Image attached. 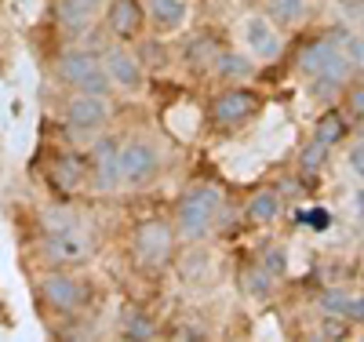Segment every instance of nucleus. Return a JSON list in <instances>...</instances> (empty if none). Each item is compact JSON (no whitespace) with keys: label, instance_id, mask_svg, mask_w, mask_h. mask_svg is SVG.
I'll return each instance as SVG.
<instances>
[{"label":"nucleus","instance_id":"nucleus-1","mask_svg":"<svg viewBox=\"0 0 364 342\" xmlns=\"http://www.w3.org/2000/svg\"><path fill=\"white\" fill-rule=\"evenodd\" d=\"M219 211H223V193L215 190V186H197V190H190L186 197L178 201L175 226H178V233L186 240H200V237L211 233Z\"/></svg>","mask_w":364,"mask_h":342},{"label":"nucleus","instance_id":"nucleus-2","mask_svg":"<svg viewBox=\"0 0 364 342\" xmlns=\"http://www.w3.org/2000/svg\"><path fill=\"white\" fill-rule=\"evenodd\" d=\"M161 171V149L149 142V139H128L120 142V182L124 186H149Z\"/></svg>","mask_w":364,"mask_h":342},{"label":"nucleus","instance_id":"nucleus-3","mask_svg":"<svg viewBox=\"0 0 364 342\" xmlns=\"http://www.w3.org/2000/svg\"><path fill=\"white\" fill-rule=\"evenodd\" d=\"M171 247H175V230L164 219H146L135 226L132 252L142 266H164L171 259Z\"/></svg>","mask_w":364,"mask_h":342},{"label":"nucleus","instance_id":"nucleus-4","mask_svg":"<svg viewBox=\"0 0 364 342\" xmlns=\"http://www.w3.org/2000/svg\"><path fill=\"white\" fill-rule=\"evenodd\" d=\"M63 120H66L70 135H77V139L99 135L109 124V102L102 95H80L77 91V95L66 102V109H63Z\"/></svg>","mask_w":364,"mask_h":342},{"label":"nucleus","instance_id":"nucleus-5","mask_svg":"<svg viewBox=\"0 0 364 342\" xmlns=\"http://www.w3.org/2000/svg\"><path fill=\"white\" fill-rule=\"evenodd\" d=\"M87 182L99 193H113L120 190V142L117 139H99L91 149V168H87Z\"/></svg>","mask_w":364,"mask_h":342},{"label":"nucleus","instance_id":"nucleus-6","mask_svg":"<svg viewBox=\"0 0 364 342\" xmlns=\"http://www.w3.org/2000/svg\"><path fill=\"white\" fill-rule=\"evenodd\" d=\"M259 109V99L255 91L248 87H226L215 95V102H211V120L219 124V128H240V124H248Z\"/></svg>","mask_w":364,"mask_h":342},{"label":"nucleus","instance_id":"nucleus-7","mask_svg":"<svg viewBox=\"0 0 364 342\" xmlns=\"http://www.w3.org/2000/svg\"><path fill=\"white\" fill-rule=\"evenodd\" d=\"M44 255H48L51 262H58V266H80V262H87L91 255H95V244H91L87 233H80L77 226H70V230L48 233Z\"/></svg>","mask_w":364,"mask_h":342},{"label":"nucleus","instance_id":"nucleus-8","mask_svg":"<svg viewBox=\"0 0 364 342\" xmlns=\"http://www.w3.org/2000/svg\"><path fill=\"white\" fill-rule=\"evenodd\" d=\"M41 295L51 309H58V314H77V309L87 302V288L70 273H51L41 284Z\"/></svg>","mask_w":364,"mask_h":342},{"label":"nucleus","instance_id":"nucleus-9","mask_svg":"<svg viewBox=\"0 0 364 342\" xmlns=\"http://www.w3.org/2000/svg\"><path fill=\"white\" fill-rule=\"evenodd\" d=\"M102 70L109 73V80L124 91H139L146 73H142V62L128 51V48H106L102 51Z\"/></svg>","mask_w":364,"mask_h":342},{"label":"nucleus","instance_id":"nucleus-10","mask_svg":"<svg viewBox=\"0 0 364 342\" xmlns=\"http://www.w3.org/2000/svg\"><path fill=\"white\" fill-rule=\"evenodd\" d=\"M48 182L58 193H77L87 182V164L80 153H58V157L48 164Z\"/></svg>","mask_w":364,"mask_h":342},{"label":"nucleus","instance_id":"nucleus-11","mask_svg":"<svg viewBox=\"0 0 364 342\" xmlns=\"http://www.w3.org/2000/svg\"><path fill=\"white\" fill-rule=\"evenodd\" d=\"M142 18H146V8L139 4V0H109V8H106V29L117 41L139 37Z\"/></svg>","mask_w":364,"mask_h":342},{"label":"nucleus","instance_id":"nucleus-12","mask_svg":"<svg viewBox=\"0 0 364 342\" xmlns=\"http://www.w3.org/2000/svg\"><path fill=\"white\" fill-rule=\"evenodd\" d=\"M99 66H102V62L95 58V51H87V48H66L63 55H58V62H55V73H58V80H63V84H70L77 91Z\"/></svg>","mask_w":364,"mask_h":342},{"label":"nucleus","instance_id":"nucleus-13","mask_svg":"<svg viewBox=\"0 0 364 342\" xmlns=\"http://www.w3.org/2000/svg\"><path fill=\"white\" fill-rule=\"evenodd\" d=\"M245 41H248L252 55L262 58V62H273V58L281 55V48H284L281 33L273 29V22H269L266 15H252V18L245 22Z\"/></svg>","mask_w":364,"mask_h":342},{"label":"nucleus","instance_id":"nucleus-14","mask_svg":"<svg viewBox=\"0 0 364 342\" xmlns=\"http://www.w3.org/2000/svg\"><path fill=\"white\" fill-rule=\"evenodd\" d=\"M353 73V66H350V58L346 55H339L331 66H324L321 73H314L310 77V95L317 99V102H336L339 95H343V84H346V77Z\"/></svg>","mask_w":364,"mask_h":342},{"label":"nucleus","instance_id":"nucleus-15","mask_svg":"<svg viewBox=\"0 0 364 342\" xmlns=\"http://www.w3.org/2000/svg\"><path fill=\"white\" fill-rule=\"evenodd\" d=\"M99 8H102V0H55V18H58V26H66L70 33H80V29L91 26Z\"/></svg>","mask_w":364,"mask_h":342},{"label":"nucleus","instance_id":"nucleus-16","mask_svg":"<svg viewBox=\"0 0 364 342\" xmlns=\"http://www.w3.org/2000/svg\"><path fill=\"white\" fill-rule=\"evenodd\" d=\"M146 11H149L157 29L175 33V29H182L190 18V0H146Z\"/></svg>","mask_w":364,"mask_h":342},{"label":"nucleus","instance_id":"nucleus-17","mask_svg":"<svg viewBox=\"0 0 364 342\" xmlns=\"http://www.w3.org/2000/svg\"><path fill=\"white\" fill-rule=\"evenodd\" d=\"M182 58H186L190 70H204V66H215L219 58V41L211 33H197L186 41V48H182Z\"/></svg>","mask_w":364,"mask_h":342},{"label":"nucleus","instance_id":"nucleus-18","mask_svg":"<svg viewBox=\"0 0 364 342\" xmlns=\"http://www.w3.org/2000/svg\"><path fill=\"white\" fill-rule=\"evenodd\" d=\"M215 73H219V80H226V84H245V80L255 77V66H252V58H248V55L219 51V58H215Z\"/></svg>","mask_w":364,"mask_h":342},{"label":"nucleus","instance_id":"nucleus-19","mask_svg":"<svg viewBox=\"0 0 364 342\" xmlns=\"http://www.w3.org/2000/svg\"><path fill=\"white\" fill-rule=\"evenodd\" d=\"M343 51H339V41H314L306 51H302V62H299V70L306 73V77H314V73H321L324 66H331Z\"/></svg>","mask_w":364,"mask_h":342},{"label":"nucleus","instance_id":"nucleus-20","mask_svg":"<svg viewBox=\"0 0 364 342\" xmlns=\"http://www.w3.org/2000/svg\"><path fill=\"white\" fill-rule=\"evenodd\" d=\"M266 18L269 22H281V26H295V22H302L306 18V11H310V4L306 0H269L266 4Z\"/></svg>","mask_w":364,"mask_h":342},{"label":"nucleus","instance_id":"nucleus-21","mask_svg":"<svg viewBox=\"0 0 364 342\" xmlns=\"http://www.w3.org/2000/svg\"><path fill=\"white\" fill-rule=\"evenodd\" d=\"M343 135H346V120H343V113H336V109H328L321 120H317V128H314V139L321 142V146H336V142H343Z\"/></svg>","mask_w":364,"mask_h":342},{"label":"nucleus","instance_id":"nucleus-22","mask_svg":"<svg viewBox=\"0 0 364 342\" xmlns=\"http://www.w3.org/2000/svg\"><path fill=\"white\" fill-rule=\"evenodd\" d=\"M277 215H281V197L273 190H262L248 201V219L252 223H273Z\"/></svg>","mask_w":364,"mask_h":342},{"label":"nucleus","instance_id":"nucleus-23","mask_svg":"<svg viewBox=\"0 0 364 342\" xmlns=\"http://www.w3.org/2000/svg\"><path fill=\"white\" fill-rule=\"evenodd\" d=\"M120 335H124V338H142V342H149V338H157V324L149 321L142 309H128L124 321H120Z\"/></svg>","mask_w":364,"mask_h":342},{"label":"nucleus","instance_id":"nucleus-24","mask_svg":"<svg viewBox=\"0 0 364 342\" xmlns=\"http://www.w3.org/2000/svg\"><path fill=\"white\" fill-rule=\"evenodd\" d=\"M245 292L255 299H269L273 295V277L259 266V269H245Z\"/></svg>","mask_w":364,"mask_h":342},{"label":"nucleus","instance_id":"nucleus-25","mask_svg":"<svg viewBox=\"0 0 364 342\" xmlns=\"http://www.w3.org/2000/svg\"><path fill=\"white\" fill-rule=\"evenodd\" d=\"M324 157H328V146H321L317 139L302 149V157H299V164H302V171H321L324 168Z\"/></svg>","mask_w":364,"mask_h":342},{"label":"nucleus","instance_id":"nucleus-26","mask_svg":"<svg viewBox=\"0 0 364 342\" xmlns=\"http://www.w3.org/2000/svg\"><path fill=\"white\" fill-rule=\"evenodd\" d=\"M343 55L350 58V66L364 73V41L360 37H343Z\"/></svg>","mask_w":364,"mask_h":342},{"label":"nucleus","instance_id":"nucleus-27","mask_svg":"<svg viewBox=\"0 0 364 342\" xmlns=\"http://www.w3.org/2000/svg\"><path fill=\"white\" fill-rule=\"evenodd\" d=\"M299 223L302 226H314V230H328L331 226V211L328 208H310V211L299 215Z\"/></svg>","mask_w":364,"mask_h":342},{"label":"nucleus","instance_id":"nucleus-28","mask_svg":"<svg viewBox=\"0 0 364 342\" xmlns=\"http://www.w3.org/2000/svg\"><path fill=\"white\" fill-rule=\"evenodd\" d=\"M262 269H266L269 277H281V273L288 269V259H284V252H281V247H269V252H266V259H262Z\"/></svg>","mask_w":364,"mask_h":342},{"label":"nucleus","instance_id":"nucleus-29","mask_svg":"<svg viewBox=\"0 0 364 342\" xmlns=\"http://www.w3.org/2000/svg\"><path fill=\"white\" fill-rule=\"evenodd\" d=\"M346 302H350V295H343V292H324L321 295V306H324V314H346Z\"/></svg>","mask_w":364,"mask_h":342},{"label":"nucleus","instance_id":"nucleus-30","mask_svg":"<svg viewBox=\"0 0 364 342\" xmlns=\"http://www.w3.org/2000/svg\"><path fill=\"white\" fill-rule=\"evenodd\" d=\"M346 335V324H343V317L339 314H331L328 321H324V331H321V338H343Z\"/></svg>","mask_w":364,"mask_h":342},{"label":"nucleus","instance_id":"nucleus-31","mask_svg":"<svg viewBox=\"0 0 364 342\" xmlns=\"http://www.w3.org/2000/svg\"><path fill=\"white\" fill-rule=\"evenodd\" d=\"M346 161H350V171L364 182V142H357V146L350 149V157H346Z\"/></svg>","mask_w":364,"mask_h":342},{"label":"nucleus","instance_id":"nucleus-32","mask_svg":"<svg viewBox=\"0 0 364 342\" xmlns=\"http://www.w3.org/2000/svg\"><path fill=\"white\" fill-rule=\"evenodd\" d=\"M343 317H346V321H364V295L346 302V314H343Z\"/></svg>","mask_w":364,"mask_h":342},{"label":"nucleus","instance_id":"nucleus-33","mask_svg":"<svg viewBox=\"0 0 364 342\" xmlns=\"http://www.w3.org/2000/svg\"><path fill=\"white\" fill-rule=\"evenodd\" d=\"M350 113H353V120H364V87H357L350 95Z\"/></svg>","mask_w":364,"mask_h":342},{"label":"nucleus","instance_id":"nucleus-34","mask_svg":"<svg viewBox=\"0 0 364 342\" xmlns=\"http://www.w3.org/2000/svg\"><path fill=\"white\" fill-rule=\"evenodd\" d=\"M339 8H343V15L357 18V15H364V0H339Z\"/></svg>","mask_w":364,"mask_h":342},{"label":"nucleus","instance_id":"nucleus-35","mask_svg":"<svg viewBox=\"0 0 364 342\" xmlns=\"http://www.w3.org/2000/svg\"><path fill=\"white\" fill-rule=\"evenodd\" d=\"M171 338H204V331H200V328H193V324H182V328H175V331H171Z\"/></svg>","mask_w":364,"mask_h":342}]
</instances>
